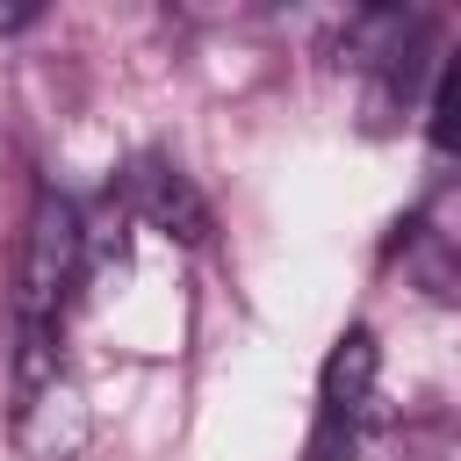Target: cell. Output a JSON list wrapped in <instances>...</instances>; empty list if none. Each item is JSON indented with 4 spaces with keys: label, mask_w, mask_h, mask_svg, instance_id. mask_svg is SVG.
Instances as JSON below:
<instances>
[{
    "label": "cell",
    "mask_w": 461,
    "mask_h": 461,
    "mask_svg": "<svg viewBox=\"0 0 461 461\" xmlns=\"http://www.w3.org/2000/svg\"><path fill=\"white\" fill-rule=\"evenodd\" d=\"M86 281V216L72 194L43 187L29 223H22V259H14V324L22 339H58V317L72 288Z\"/></svg>",
    "instance_id": "obj_1"
},
{
    "label": "cell",
    "mask_w": 461,
    "mask_h": 461,
    "mask_svg": "<svg viewBox=\"0 0 461 461\" xmlns=\"http://www.w3.org/2000/svg\"><path fill=\"white\" fill-rule=\"evenodd\" d=\"M375 382H382V346L367 324L339 331V346L324 353V375H317V432H310V461H346L353 439H360V418L375 403Z\"/></svg>",
    "instance_id": "obj_2"
},
{
    "label": "cell",
    "mask_w": 461,
    "mask_h": 461,
    "mask_svg": "<svg viewBox=\"0 0 461 461\" xmlns=\"http://www.w3.org/2000/svg\"><path fill=\"white\" fill-rule=\"evenodd\" d=\"M14 447L29 454V461H79L86 454V439H94V411H86V389L65 375V367H50V375H36V382H14Z\"/></svg>",
    "instance_id": "obj_3"
},
{
    "label": "cell",
    "mask_w": 461,
    "mask_h": 461,
    "mask_svg": "<svg viewBox=\"0 0 461 461\" xmlns=\"http://www.w3.org/2000/svg\"><path fill=\"white\" fill-rule=\"evenodd\" d=\"M130 209H137L151 230L180 238V245H209V202H202V187H194L166 151H144V158L130 166Z\"/></svg>",
    "instance_id": "obj_4"
},
{
    "label": "cell",
    "mask_w": 461,
    "mask_h": 461,
    "mask_svg": "<svg viewBox=\"0 0 461 461\" xmlns=\"http://www.w3.org/2000/svg\"><path fill=\"white\" fill-rule=\"evenodd\" d=\"M36 14H43L36 0H7V7H0V36H14V29H29Z\"/></svg>",
    "instance_id": "obj_5"
}]
</instances>
